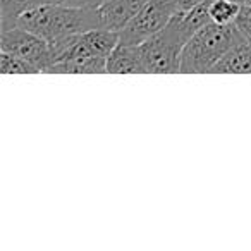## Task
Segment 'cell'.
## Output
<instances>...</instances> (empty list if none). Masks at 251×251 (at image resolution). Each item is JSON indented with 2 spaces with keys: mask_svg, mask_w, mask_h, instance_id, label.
<instances>
[{
  "mask_svg": "<svg viewBox=\"0 0 251 251\" xmlns=\"http://www.w3.org/2000/svg\"><path fill=\"white\" fill-rule=\"evenodd\" d=\"M239 11L241 4H237L236 0H210L208 14L212 23L230 25V23L236 21Z\"/></svg>",
  "mask_w": 251,
  "mask_h": 251,
  "instance_id": "7c38bea8",
  "label": "cell"
},
{
  "mask_svg": "<svg viewBox=\"0 0 251 251\" xmlns=\"http://www.w3.org/2000/svg\"><path fill=\"white\" fill-rule=\"evenodd\" d=\"M234 25L237 26L239 33L248 43H251V5H241V11L237 14Z\"/></svg>",
  "mask_w": 251,
  "mask_h": 251,
  "instance_id": "5bb4252c",
  "label": "cell"
},
{
  "mask_svg": "<svg viewBox=\"0 0 251 251\" xmlns=\"http://www.w3.org/2000/svg\"><path fill=\"white\" fill-rule=\"evenodd\" d=\"M60 0H0V26L11 29L16 26L18 18L25 11L45 4H59Z\"/></svg>",
  "mask_w": 251,
  "mask_h": 251,
  "instance_id": "8fae6325",
  "label": "cell"
},
{
  "mask_svg": "<svg viewBox=\"0 0 251 251\" xmlns=\"http://www.w3.org/2000/svg\"><path fill=\"white\" fill-rule=\"evenodd\" d=\"M121 42V33L112 31L107 28H95L90 31L83 33L76 38L66 55L60 60L73 59V57H86V55H97V57H108L112 50ZM59 60V62H60Z\"/></svg>",
  "mask_w": 251,
  "mask_h": 251,
  "instance_id": "8992f818",
  "label": "cell"
},
{
  "mask_svg": "<svg viewBox=\"0 0 251 251\" xmlns=\"http://www.w3.org/2000/svg\"><path fill=\"white\" fill-rule=\"evenodd\" d=\"M171 7L174 9L176 14H181V12H186L189 9L196 7L198 4H201L203 0H167Z\"/></svg>",
  "mask_w": 251,
  "mask_h": 251,
  "instance_id": "2e32d148",
  "label": "cell"
},
{
  "mask_svg": "<svg viewBox=\"0 0 251 251\" xmlns=\"http://www.w3.org/2000/svg\"><path fill=\"white\" fill-rule=\"evenodd\" d=\"M107 73L112 74H147L140 45L119 43L107 57Z\"/></svg>",
  "mask_w": 251,
  "mask_h": 251,
  "instance_id": "ba28073f",
  "label": "cell"
},
{
  "mask_svg": "<svg viewBox=\"0 0 251 251\" xmlns=\"http://www.w3.org/2000/svg\"><path fill=\"white\" fill-rule=\"evenodd\" d=\"M176 16L167 0H150L121 31V42L124 45H141L150 36L158 33Z\"/></svg>",
  "mask_w": 251,
  "mask_h": 251,
  "instance_id": "5b68a950",
  "label": "cell"
},
{
  "mask_svg": "<svg viewBox=\"0 0 251 251\" xmlns=\"http://www.w3.org/2000/svg\"><path fill=\"white\" fill-rule=\"evenodd\" d=\"M150 0H110L100 7L101 28L121 33L124 26L148 4Z\"/></svg>",
  "mask_w": 251,
  "mask_h": 251,
  "instance_id": "52a82bcc",
  "label": "cell"
},
{
  "mask_svg": "<svg viewBox=\"0 0 251 251\" xmlns=\"http://www.w3.org/2000/svg\"><path fill=\"white\" fill-rule=\"evenodd\" d=\"M0 52H7L28 60L40 73H49V69L55 62L49 42L28 29L19 28V26H14L11 29H2Z\"/></svg>",
  "mask_w": 251,
  "mask_h": 251,
  "instance_id": "277c9868",
  "label": "cell"
},
{
  "mask_svg": "<svg viewBox=\"0 0 251 251\" xmlns=\"http://www.w3.org/2000/svg\"><path fill=\"white\" fill-rule=\"evenodd\" d=\"M0 71L4 74H38L40 71L28 60L7 52H0Z\"/></svg>",
  "mask_w": 251,
  "mask_h": 251,
  "instance_id": "4fadbf2b",
  "label": "cell"
},
{
  "mask_svg": "<svg viewBox=\"0 0 251 251\" xmlns=\"http://www.w3.org/2000/svg\"><path fill=\"white\" fill-rule=\"evenodd\" d=\"M188 40L171 19L165 28L141 43L140 50L147 74L181 73V53Z\"/></svg>",
  "mask_w": 251,
  "mask_h": 251,
  "instance_id": "3957f363",
  "label": "cell"
},
{
  "mask_svg": "<svg viewBox=\"0 0 251 251\" xmlns=\"http://www.w3.org/2000/svg\"><path fill=\"white\" fill-rule=\"evenodd\" d=\"M251 73V43L243 42L230 49L217 62L210 74H248Z\"/></svg>",
  "mask_w": 251,
  "mask_h": 251,
  "instance_id": "30bf717a",
  "label": "cell"
},
{
  "mask_svg": "<svg viewBox=\"0 0 251 251\" xmlns=\"http://www.w3.org/2000/svg\"><path fill=\"white\" fill-rule=\"evenodd\" d=\"M236 2L241 5H251V0H236Z\"/></svg>",
  "mask_w": 251,
  "mask_h": 251,
  "instance_id": "e0dca14e",
  "label": "cell"
},
{
  "mask_svg": "<svg viewBox=\"0 0 251 251\" xmlns=\"http://www.w3.org/2000/svg\"><path fill=\"white\" fill-rule=\"evenodd\" d=\"M246 42L234 23H208L186 42L181 53L182 74L212 73L220 59L239 43Z\"/></svg>",
  "mask_w": 251,
  "mask_h": 251,
  "instance_id": "7a4b0ae2",
  "label": "cell"
},
{
  "mask_svg": "<svg viewBox=\"0 0 251 251\" xmlns=\"http://www.w3.org/2000/svg\"><path fill=\"white\" fill-rule=\"evenodd\" d=\"M105 74L107 73V57L86 55L73 57L55 62L49 69V74Z\"/></svg>",
  "mask_w": 251,
  "mask_h": 251,
  "instance_id": "9c48e42d",
  "label": "cell"
},
{
  "mask_svg": "<svg viewBox=\"0 0 251 251\" xmlns=\"http://www.w3.org/2000/svg\"><path fill=\"white\" fill-rule=\"evenodd\" d=\"M110 0H60L59 4L69 5V7H81V9H100Z\"/></svg>",
  "mask_w": 251,
  "mask_h": 251,
  "instance_id": "9a60e30c",
  "label": "cell"
},
{
  "mask_svg": "<svg viewBox=\"0 0 251 251\" xmlns=\"http://www.w3.org/2000/svg\"><path fill=\"white\" fill-rule=\"evenodd\" d=\"M16 26L47 40L52 49L53 60L59 62L76 38L95 28H101L98 9L69 7L62 4H45L25 11ZM53 62V64H55Z\"/></svg>",
  "mask_w": 251,
  "mask_h": 251,
  "instance_id": "6da1fadb",
  "label": "cell"
}]
</instances>
